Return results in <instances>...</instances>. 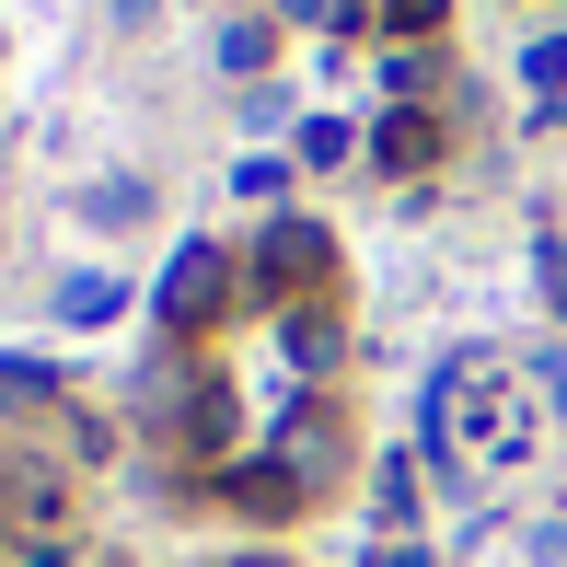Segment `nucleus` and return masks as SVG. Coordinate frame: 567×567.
Returning a JSON list of instances; mask_svg holds the SVG:
<instances>
[{
	"label": "nucleus",
	"instance_id": "obj_3",
	"mask_svg": "<svg viewBox=\"0 0 567 567\" xmlns=\"http://www.w3.org/2000/svg\"><path fill=\"white\" fill-rule=\"evenodd\" d=\"M220 301H231V255H220V244H174L163 290H151V313H163L174 337H197V324H220Z\"/></svg>",
	"mask_w": 567,
	"mask_h": 567
},
{
	"label": "nucleus",
	"instance_id": "obj_8",
	"mask_svg": "<svg viewBox=\"0 0 567 567\" xmlns=\"http://www.w3.org/2000/svg\"><path fill=\"white\" fill-rule=\"evenodd\" d=\"M267 59H278V23L267 12H231L220 23V70H231V82H267Z\"/></svg>",
	"mask_w": 567,
	"mask_h": 567
},
{
	"label": "nucleus",
	"instance_id": "obj_5",
	"mask_svg": "<svg viewBox=\"0 0 567 567\" xmlns=\"http://www.w3.org/2000/svg\"><path fill=\"white\" fill-rule=\"evenodd\" d=\"M348 35H359V23H382V35H394V47H429V35H441V23H452V0H348Z\"/></svg>",
	"mask_w": 567,
	"mask_h": 567
},
{
	"label": "nucleus",
	"instance_id": "obj_12",
	"mask_svg": "<svg viewBox=\"0 0 567 567\" xmlns=\"http://www.w3.org/2000/svg\"><path fill=\"white\" fill-rule=\"evenodd\" d=\"M231 197H290V163H278V151H255V163H231Z\"/></svg>",
	"mask_w": 567,
	"mask_h": 567
},
{
	"label": "nucleus",
	"instance_id": "obj_15",
	"mask_svg": "<svg viewBox=\"0 0 567 567\" xmlns=\"http://www.w3.org/2000/svg\"><path fill=\"white\" fill-rule=\"evenodd\" d=\"M151 12H163V0H116V23H151Z\"/></svg>",
	"mask_w": 567,
	"mask_h": 567
},
{
	"label": "nucleus",
	"instance_id": "obj_11",
	"mask_svg": "<svg viewBox=\"0 0 567 567\" xmlns=\"http://www.w3.org/2000/svg\"><path fill=\"white\" fill-rule=\"evenodd\" d=\"M348 151H359L348 116H301V163H348Z\"/></svg>",
	"mask_w": 567,
	"mask_h": 567
},
{
	"label": "nucleus",
	"instance_id": "obj_13",
	"mask_svg": "<svg viewBox=\"0 0 567 567\" xmlns=\"http://www.w3.org/2000/svg\"><path fill=\"white\" fill-rule=\"evenodd\" d=\"M522 82H533V93H567V35H533V59H522Z\"/></svg>",
	"mask_w": 567,
	"mask_h": 567
},
{
	"label": "nucleus",
	"instance_id": "obj_1",
	"mask_svg": "<svg viewBox=\"0 0 567 567\" xmlns=\"http://www.w3.org/2000/svg\"><path fill=\"white\" fill-rule=\"evenodd\" d=\"M533 441H545V405H533V382L509 359H452L429 382V463H441L463 498H475V475L533 463Z\"/></svg>",
	"mask_w": 567,
	"mask_h": 567
},
{
	"label": "nucleus",
	"instance_id": "obj_10",
	"mask_svg": "<svg viewBox=\"0 0 567 567\" xmlns=\"http://www.w3.org/2000/svg\"><path fill=\"white\" fill-rule=\"evenodd\" d=\"M522 382H533V405H545V417H567V348H533Z\"/></svg>",
	"mask_w": 567,
	"mask_h": 567
},
{
	"label": "nucleus",
	"instance_id": "obj_6",
	"mask_svg": "<svg viewBox=\"0 0 567 567\" xmlns=\"http://www.w3.org/2000/svg\"><path fill=\"white\" fill-rule=\"evenodd\" d=\"M127 313V278L116 267H70L59 278V324H116Z\"/></svg>",
	"mask_w": 567,
	"mask_h": 567
},
{
	"label": "nucleus",
	"instance_id": "obj_4",
	"mask_svg": "<svg viewBox=\"0 0 567 567\" xmlns=\"http://www.w3.org/2000/svg\"><path fill=\"white\" fill-rule=\"evenodd\" d=\"M371 163L382 174H429V163H441V116H429V105H394L382 140H371Z\"/></svg>",
	"mask_w": 567,
	"mask_h": 567
},
{
	"label": "nucleus",
	"instance_id": "obj_7",
	"mask_svg": "<svg viewBox=\"0 0 567 567\" xmlns=\"http://www.w3.org/2000/svg\"><path fill=\"white\" fill-rule=\"evenodd\" d=\"M82 220L93 231H140L151 220V186H140V174H93V186H82Z\"/></svg>",
	"mask_w": 567,
	"mask_h": 567
},
{
	"label": "nucleus",
	"instance_id": "obj_9",
	"mask_svg": "<svg viewBox=\"0 0 567 567\" xmlns=\"http://www.w3.org/2000/svg\"><path fill=\"white\" fill-rule=\"evenodd\" d=\"M371 509H382V522H417V475H405V452H382V475H371Z\"/></svg>",
	"mask_w": 567,
	"mask_h": 567
},
{
	"label": "nucleus",
	"instance_id": "obj_14",
	"mask_svg": "<svg viewBox=\"0 0 567 567\" xmlns=\"http://www.w3.org/2000/svg\"><path fill=\"white\" fill-rule=\"evenodd\" d=\"M278 12H290V23H324V12H348V0H278Z\"/></svg>",
	"mask_w": 567,
	"mask_h": 567
},
{
	"label": "nucleus",
	"instance_id": "obj_2",
	"mask_svg": "<svg viewBox=\"0 0 567 567\" xmlns=\"http://www.w3.org/2000/svg\"><path fill=\"white\" fill-rule=\"evenodd\" d=\"M244 278H255V301H278V313H301V301H324L337 290V231L324 220H267L255 231V255H244Z\"/></svg>",
	"mask_w": 567,
	"mask_h": 567
}]
</instances>
